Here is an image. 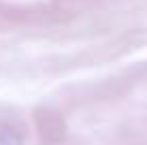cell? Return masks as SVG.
<instances>
[{
	"instance_id": "6da1fadb",
	"label": "cell",
	"mask_w": 147,
	"mask_h": 145,
	"mask_svg": "<svg viewBox=\"0 0 147 145\" xmlns=\"http://www.w3.org/2000/svg\"><path fill=\"white\" fill-rule=\"evenodd\" d=\"M0 145H22L19 137L7 128H0Z\"/></svg>"
}]
</instances>
